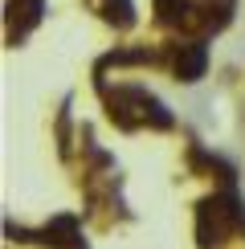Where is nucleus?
Wrapping results in <instances>:
<instances>
[{
	"label": "nucleus",
	"mask_w": 245,
	"mask_h": 249,
	"mask_svg": "<svg viewBox=\"0 0 245 249\" xmlns=\"http://www.w3.org/2000/svg\"><path fill=\"white\" fill-rule=\"evenodd\" d=\"M106 17L115 20L119 29H127L131 20H135V17H131V0H106Z\"/></svg>",
	"instance_id": "2"
},
{
	"label": "nucleus",
	"mask_w": 245,
	"mask_h": 249,
	"mask_svg": "<svg viewBox=\"0 0 245 249\" xmlns=\"http://www.w3.org/2000/svg\"><path fill=\"white\" fill-rule=\"evenodd\" d=\"M176 74L184 82H196L204 74V45L200 41H192V45H184L180 49V57H176Z\"/></svg>",
	"instance_id": "1"
}]
</instances>
